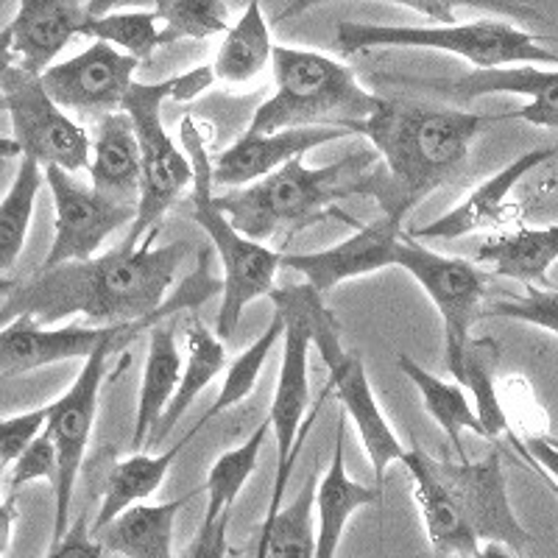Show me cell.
<instances>
[{
	"label": "cell",
	"mask_w": 558,
	"mask_h": 558,
	"mask_svg": "<svg viewBox=\"0 0 558 558\" xmlns=\"http://www.w3.org/2000/svg\"><path fill=\"white\" fill-rule=\"evenodd\" d=\"M154 241L157 229L137 246L121 243L101 257L39 268L34 277L17 279L0 307V327L23 316L43 327L78 313L96 324H132L157 316L187 257V246H157Z\"/></svg>",
	"instance_id": "cell-1"
},
{
	"label": "cell",
	"mask_w": 558,
	"mask_h": 558,
	"mask_svg": "<svg viewBox=\"0 0 558 558\" xmlns=\"http://www.w3.org/2000/svg\"><path fill=\"white\" fill-rule=\"evenodd\" d=\"M502 114L436 109L402 98H380L375 114L355 129L372 140L383 166L368 173V196L383 216L405 223L418 204L450 182L470 159L472 140Z\"/></svg>",
	"instance_id": "cell-2"
},
{
	"label": "cell",
	"mask_w": 558,
	"mask_h": 558,
	"mask_svg": "<svg viewBox=\"0 0 558 558\" xmlns=\"http://www.w3.org/2000/svg\"><path fill=\"white\" fill-rule=\"evenodd\" d=\"M375 166V151L349 154L324 168L305 166V159L299 157L243 191L216 196V207L254 243L293 235L324 218L361 227L355 218L336 213L332 204L368 193V173Z\"/></svg>",
	"instance_id": "cell-3"
},
{
	"label": "cell",
	"mask_w": 558,
	"mask_h": 558,
	"mask_svg": "<svg viewBox=\"0 0 558 558\" xmlns=\"http://www.w3.org/2000/svg\"><path fill=\"white\" fill-rule=\"evenodd\" d=\"M271 70L274 93L252 114L246 134L288 129H343L355 134L380 104V96H372L347 64L327 53L274 45Z\"/></svg>",
	"instance_id": "cell-4"
},
{
	"label": "cell",
	"mask_w": 558,
	"mask_h": 558,
	"mask_svg": "<svg viewBox=\"0 0 558 558\" xmlns=\"http://www.w3.org/2000/svg\"><path fill=\"white\" fill-rule=\"evenodd\" d=\"M209 126L196 121L193 114H184L179 123V137H182L184 157L193 171V213L191 218L207 232V238L216 246L218 257L223 263L221 282V311H218L216 336L218 341L235 336V327L241 322L243 311L254 299L268 296L274 291V279L279 271V254L271 252L263 243L248 241L241 235L221 209L216 207V182H213V157L207 151Z\"/></svg>",
	"instance_id": "cell-5"
},
{
	"label": "cell",
	"mask_w": 558,
	"mask_h": 558,
	"mask_svg": "<svg viewBox=\"0 0 558 558\" xmlns=\"http://www.w3.org/2000/svg\"><path fill=\"white\" fill-rule=\"evenodd\" d=\"M221 291V282L207 274V248L198 257V268L182 286L173 288L171 296L157 316H148L143 322L132 324H98V327H82V324H70V327H43L34 318L23 316L14 318L12 324L0 327V377H17L34 372V368L51 366V363L64 361H87L96 352H123L134 338L143 332H151L157 322L173 318L184 307H198L204 299Z\"/></svg>",
	"instance_id": "cell-6"
},
{
	"label": "cell",
	"mask_w": 558,
	"mask_h": 558,
	"mask_svg": "<svg viewBox=\"0 0 558 558\" xmlns=\"http://www.w3.org/2000/svg\"><path fill=\"white\" fill-rule=\"evenodd\" d=\"M336 48L343 57L377 48H433L461 57L475 70L558 64V53L542 48L539 37L502 20H472L456 26H380V23H338Z\"/></svg>",
	"instance_id": "cell-7"
},
{
	"label": "cell",
	"mask_w": 558,
	"mask_h": 558,
	"mask_svg": "<svg viewBox=\"0 0 558 558\" xmlns=\"http://www.w3.org/2000/svg\"><path fill=\"white\" fill-rule=\"evenodd\" d=\"M286 288L293 296V302L299 305V311L305 313L313 347L318 349L324 366L330 372L327 391L336 393L343 405V413L355 422L357 436H361L363 447H366V456L368 463H372V472H375L377 486L383 488L386 470L393 461H402L405 447L400 445V438H397V433H393V427L388 425V418L383 416L380 405H377L375 391H372V383H368L361 355H357L355 349L343 347L338 318L327 307L324 296H318L305 282H293V286Z\"/></svg>",
	"instance_id": "cell-8"
},
{
	"label": "cell",
	"mask_w": 558,
	"mask_h": 558,
	"mask_svg": "<svg viewBox=\"0 0 558 558\" xmlns=\"http://www.w3.org/2000/svg\"><path fill=\"white\" fill-rule=\"evenodd\" d=\"M173 98V78L166 82H134L123 98L121 112L129 114L140 148V202L137 216L129 227L126 246H137L154 232L159 218L187 193L193 182L191 162L171 140L162 123V107Z\"/></svg>",
	"instance_id": "cell-9"
},
{
	"label": "cell",
	"mask_w": 558,
	"mask_h": 558,
	"mask_svg": "<svg viewBox=\"0 0 558 558\" xmlns=\"http://www.w3.org/2000/svg\"><path fill=\"white\" fill-rule=\"evenodd\" d=\"M393 266L411 274L422 286V291L430 296L436 311L441 313L447 368H450L452 380L461 386L463 355H466V347L472 341V324L481 316L488 274L481 271L475 263L463 260V257H450V254H438L422 246L408 232L397 243Z\"/></svg>",
	"instance_id": "cell-10"
},
{
	"label": "cell",
	"mask_w": 558,
	"mask_h": 558,
	"mask_svg": "<svg viewBox=\"0 0 558 558\" xmlns=\"http://www.w3.org/2000/svg\"><path fill=\"white\" fill-rule=\"evenodd\" d=\"M0 109L12 121L20 157L34 159L39 168H62L68 173L89 166L87 132L51 101L39 76L17 64L9 68L0 76Z\"/></svg>",
	"instance_id": "cell-11"
},
{
	"label": "cell",
	"mask_w": 558,
	"mask_h": 558,
	"mask_svg": "<svg viewBox=\"0 0 558 558\" xmlns=\"http://www.w3.org/2000/svg\"><path fill=\"white\" fill-rule=\"evenodd\" d=\"M433 472L445 486L463 525L470 527L481 547L502 545L514 556H522L533 545V536L517 520L511 500H508L500 452H492L481 461L433 458Z\"/></svg>",
	"instance_id": "cell-12"
},
{
	"label": "cell",
	"mask_w": 558,
	"mask_h": 558,
	"mask_svg": "<svg viewBox=\"0 0 558 558\" xmlns=\"http://www.w3.org/2000/svg\"><path fill=\"white\" fill-rule=\"evenodd\" d=\"M274 311L282 316V363H279V380L274 391L271 408H268V425L277 438V463L299 458V450L305 445L307 433L316 425L322 405L327 402L330 391L324 388L313 411L307 413L311 400V327H307L305 313L299 311L288 288H274L268 293Z\"/></svg>",
	"instance_id": "cell-13"
},
{
	"label": "cell",
	"mask_w": 558,
	"mask_h": 558,
	"mask_svg": "<svg viewBox=\"0 0 558 558\" xmlns=\"http://www.w3.org/2000/svg\"><path fill=\"white\" fill-rule=\"evenodd\" d=\"M109 357H112V352H107V349L87 357L73 386L57 402L45 405L48 408L45 433L51 436L53 447H57V483H53L57 511H53L51 542L62 539L70 522H73V495H76L78 472H82L93 425H96L98 393H101V383L107 377Z\"/></svg>",
	"instance_id": "cell-14"
},
{
	"label": "cell",
	"mask_w": 558,
	"mask_h": 558,
	"mask_svg": "<svg viewBox=\"0 0 558 558\" xmlns=\"http://www.w3.org/2000/svg\"><path fill=\"white\" fill-rule=\"evenodd\" d=\"M43 179L51 187L53 209V243L48 248L43 268H57L64 263H82L96 257L114 229L132 227L137 207L132 204H118L104 198L93 191V184L78 182L73 173L62 168H43Z\"/></svg>",
	"instance_id": "cell-15"
},
{
	"label": "cell",
	"mask_w": 558,
	"mask_h": 558,
	"mask_svg": "<svg viewBox=\"0 0 558 558\" xmlns=\"http://www.w3.org/2000/svg\"><path fill=\"white\" fill-rule=\"evenodd\" d=\"M137 68V59L114 51L112 45L93 43L78 57L45 70L39 82L59 109L101 121L121 112Z\"/></svg>",
	"instance_id": "cell-16"
},
{
	"label": "cell",
	"mask_w": 558,
	"mask_h": 558,
	"mask_svg": "<svg viewBox=\"0 0 558 558\" xmlns=\"http://www.w3.org/2000/svg\"><path fill=\"white\" fill-rule=\"evenodd\" d=\"M402 235H405V223L383 216L375 223H361L357 235L324 248V252L279 254V268L305 277V286L324 296V293L336 291L347 279L393 266V254H397V243Z\"/></svg>",
	"instance_id": "cell-17"
},
{
	"label": "cell",
	"mask_w": 558,
	"mask_h": 558,
	"mask_svg": "<svg viewBox=\"0 0 558 558\" xmlns=\"http://www.w3.org/2000/svg\"><path fill=\"white\" fill-rule=\"evenodd\" d=\"M343 129H288L277 134H243L213 159V182L221 187H248L271 177L291 159L313 148L347 137Z\"/></svg>",
	"instance_id": "cell-18"
},
{
	"label": "cell",
	"mask_w": 558,
	"mask_h": 558,
	"mask_svg": "<svg viewBox=\"0 0 558 558\" xmlns=\"http://www.w3.org/2000/svg\"><path fill=\"white\" fill-rule=\"evenodd\" d=\"M87 17L89 7L78 0H20L17 14L7 23L17 68L43 76L64 45L82 34Z\"/></svg>",
	"instance_id": "cell-19"
},
{
	"label": "cell",
	"mask_w": 558,
	"mask_h": 558,
	"mask_svg": "<svg viewBox=\"0 0 558 558\" xmlns=\"http://www.w3.org/2000/svg\"><path fill=\"white\" fill-rule=\"evenodd\" d=\"M422 87H430L441 96L461 98V101H472V98L492 96V93H514V96H527L531 104L522 109L502 114L506 118H517L531 126L542 129H558V70H542L533 64H520V68H497V70H472L470 76H461L450 84H433V82H413Z\"/></svg>",
	"instance_id": "cell-20"
},
{
	"label": "cell",
	"mask_w": 558,
	"mask_h": 558,
	"mask_svg": "<svg viewBox=\"0 0 558 558\" xmlns=\"http://www.w3.org/2000/svg\"><path fill=\"white\" fill-rule=\"evenodd\" d=\"M556 154L558 148H536V151L522 154V157H517L511 166L502 168L500 173H495L492 179L477 184L475 191L463 198L452 213H447V216L438 218V221L427 223V227L411 229L408 235L416 238V241H456V238L472 235V232L495 227V223H500L502 218H506V202L517 184H520L533 168L545 166L547 159H553Z\"/></svg>",
	"instance_id": "cell-21"
},
{
	"label": "cell",
	"mask_w": 558,
	"mask_h": 558,
	"mask_svg": "<svg viewBox=\"0 0 558 558\" xmlns=\"http://www.w3.org/2000/svg\"><path fill=\"white\" fill-rule=\"evenodd\" d=\"M400 463L413 481V500H416L418 514L425 522L427 539H430L436 558H475L481 553V542L472 536L470 527L463 525L445 486L433 472V456L413 445L402 452Z\"/></svg>",
	"instance_id": "cell-22"
},
{
	"label": "cell",
	"mask_w": 558,
	"mask_h": 558,
	"mask_svg": "<svg viewBox=\"0 0 558 558\" xmlns=\"http://www.w3.org/2000/svg\"><path fill=\"white\" fill-rule=\"evenodd\" d=\"M343 441H347V413H338L336 447H332L330 470L316 486V558H336L349 517L366 506H380L383 488H368L352 481L343 463Z\"/></svg>",
	"instance_id": "cell-23"
},
{
	"label": "cell",
	"mask_w": 558,
	"mask_h": 558,
	"mask_svg": "<svg viewBox=\"0 0 558 558\" xmlns=\"http://www.w3.org/2000/svg\"><path fill=\"white\" fill-rule=\"evenodd\" d=\"M89 184L104 198L118 204L140 202V148L126 112L107 114L98 121L96 140H89Z\"/></svg>",
	"instance_id": "cell-24"
},
{
	"label": "cell",
	"mask_w": 558,
	"mask_h": 558,
	"mask_svg": "<svg viewBox=\"0 0 558 558\" xmlns=\"http://www.w3.org/2000/svg\"><path fill=\"white\" fill-rule=\"evenodd\" d=\"M296 466V458L277 463V475L271 483V497H268V545L266 558H316V486L318 475L313 472L299 488L293 502L282 508L288 481Z\"/></svg>",
	"instance_id": "cell-25"
},
{
	"label": "cell",
	"mask_w": 558,
	"mask_h": 558,
	"mask_svg": "<svg viewBox=\"0 0 558 558\" xmlns=\"http://www.w3.org/2000/svg\"><path fill=\"white\" fill-rule=\"evenodd\" d=\"M193 495H184L171 502H157V506L129 508L121 517H114L101 531H89L93 539L101 545L104 556L121 558H173V527L177 517L191 502Z\"/></svg>",
	"instance_id": "cell-26"
},
{
	"label": "cell",
	"mask_w": 558,
	"mask_h": 558,
	"mask_svg": "<svg viewBox=\"0 0 558 558\" xmlns=\"http://www.w3.org/2000/svg\"><path fill=\"white\" fill-rule=\"evenodd\" d=\"M179 380H182V352H179L177 343V324H173V318H166V322L154 324L151 332H148L146 368H143L137 413H134V450L146 447L148 436L159 425L168 402L177 393Z\"/></svg>",
	"instance_id": "cell-27"
},
{
	"label": "cell",
	"mask_w": 558,
	"mask_h": 558,
	"mask_svg": "<svg viewBox=\"0 0 558 558\" xmlns=\"http://www.w3.org/2000/svg\"><path fill=\"white\" fill-rule=\"evenodd\" d=\"M198 430H202V427L193 425V430L184 433L171 450L159 452V456H151V452H134V456L114 463L112 472L107 475V483H104L101 506H98L96 520L89 522V531H101V527L109 525L114 517H121L123 511H129V508L140 506L143 500L157 495V488L162 486V481H166L168 470L173 466L179 452L191 445L193 436H196Z\"/></svg>",
	"instance_id": "cell-28"
},
{
	"label": "cell",
	"mask_w": 558,
	"mask_h": 558,
	"mask_svg": "<svg viewBox=\"0 0 558 558\" xmlns=\"http://www.w3.org/2000/svg\"><path fill=\"white\" fill-rule=\"evenodd\" d=\"M184 336H187V361L182 363V380H179L173 400L168 402L166 413L159 418V425L148 436L146 450H154V447H159L171 436V430L179 425V418L187 413L193 400L227 368V349H223V341H218V336L209 330L207 324H202L198 318H191Z\"/></svg>",
	"instance_id": "cell-29"
},
{
	"label": "cell",
	"mask_w": 558,
	"mask_h": 558,
	"mask_svg": "<svg viewBox=\"0 0 558 558\" xmlns=\"http://www.w3.org/2000/svg\"><path fill=\"white\" fill-rule=\"evenodd\" d=\"M558 260V227L517 229L508 235L488 238L477 248V263L525 286H545L547 271Z\"/></svg>",
	"instance_id": "cell-30"
},
{
	"label": "cell",
	"mask_w": 558,
	"mask_h": 558,
	"mask_svg": "<svg viewBox=\"0 0 558 558\" xmlns=\"http://www.w3.org/2000/svg\"><path fill=\"white\" fill-rule=\"evenodd\" d=\"M397 366H400L402 375L416 386V391L422 393V402H425L427 413H430L433 422L447 433L458 461H470L466 447H463V430H472L475 436L483 438H486V433H483L481 422H477L475 416V408L470 405L463 388L458 386V383H447L441 380V377L430 375L425 366H418V363L413 361L411 355H405V352L397 355Z\"/></svg>",
	"instance_id": "cell-31"
},
{
	"label": "cell",
	"mask_w": 558,
	"mask_h": 558,
	"mask_svg": "<svg viewBox=\"0 0 558 558\" xmlns=\"http://www.w3.org/2000/svg\"><path fill=\"white\" fill-rule=\"evenodd\" d=\"M271 51L274 45L268 23L263 17L260 3L252 0L235 26L227 28L221 45H218L216 62L209 68H213V76L218 82L238 87V84H246L260 76L271 62Z\"/></svg>",
	"instance_id": "cell-32"
},
{
	"label": "cell",
	"mask_w": 558,
	"mask_h": 558,
	"mask_svg": "<svg viewBox=\"0 0 558 558\" xmlns=\"http://www.w3.org/2000/svg\"><path fill=\"white\" fill-rule=\"evenodd\" d=\"M39 187H43V168L34 159L20 157L17 177L7 196L0 198V277H7V271H12L23 254Z\"/></svg>",
	"instance_id": "cell-33"
},
{
	"label": "cell",
	"mask_w": 558,
	"mask_h": 558,
	"mask_svg": "<svg viewBox=\"0 0 558 558\" xmlns=\"http://www.w3.org/2000/svg\"><path fill=\"white\" fill-rule=\"evenodd\" d=\"M268 436H271V425H268L266 418L241 447L227 450L213 466H209L207 483H204V492H207L204 520H216V517L221 514H232V506L238 502V495L243 492V486H246V481L252 477V472L257 470L260 450L263 445H266Z\"/></svg>",
	"instance_id": "cell-34"
},
{
	"label": "cell",
	"mask_w": 558,
	"mask_h": 558,
	"mask_svg": "<svg viewBox=\"0 0 558 558\" xmlns=\"http://www.w3.org/2000/svg\"><path fill=\"white\" fill-rule=\"evenodd\" d=\"M497 366V343L492 338H472L463 355V377L461 388H470L475 400V416L481 422L488 441L508 436V418L500 405V393L495 386Z\"/></svg>",
	"instance_id": "cell-35"
},
{
	"label": "cell",
	"mask_w": 558,
	"mask_h": 558,
	"mask_svg": "<svg viewBox=\"0 0 558 558\" xmlns=\"http://www.w3.org/2000/svg\"><path fill=\"white\" fill-rule=\"evenodd\" d=\"M82 37L96 43L112 45L114 51L137 59L140 64L148 62L157 48H162L159 23L154 12H114V14H89L82 28Z\"/></svg>",
	"instance_id": "cell-36"
},
{
	"label": "cell",
	"mask_w": 558,
	"mask_h": 558,
	"mask_svg": "<svg viewBox=\"0 0 558 558\" xmlns=\"http://www.w3.org/2000/svg\"><path fill=\"white\" fill-rule=\"evenodd\" d=\"M282 330H286L282 316L274 311L271 324H268L266 330H263V336L257 338V341H254L252 347L243 352V355H238L235 361H232V366L227 368V377H223L221 391H218L216 402L207 408V413H204V416L196 422L198 427H204L207 422H213L216 416H221V413L229 411V408L241 405L248 393L254 391V386H257V380H260V375H263V366H266L268 355H271V349L277 347V341L282 338Z\"/></svg>",
	"instance_id": "cell-37"
},
{
	"label": "cell",
	"mask_w": 558,
	"mask_h": 558,
	"mask_svg": "<svg viewBox=\"0 0 558 558\" xmlns=\"http://www.w3.org/2000/svg\"><path fill=\"white\" fill-rule=\"evenodd\" d=\"M162 45L227 34L229 7L221 0H159L154 7Z\"/></svg>",
	"instance_id": "cell-38"
},
{
	"label": "cell",
	"mask_w": 558,
	"mask_h": 558,
	"mask_svg": "<svg viewBox=\"0 0 558 558\" xmlns=\"http://www.w3.org/2000/svg\"><path fill=\"white\" fill-rule=\"evenodd\" d=\"M481 316L517 318V322L533 324V327H542V330L558 336V288L545 291V288L527 286L522 296L492 302L486 311H481Z\"/></svg>",
	"instance_id": "cell-39"
},
{
	"label": "cell",
	"mask_w": 558,
	"mask_h": 558,
	"mask_svg": "<svg viewBox=\"0 0 558 558\" xmlns=\"http://www.w3.org/2000/svg\"><path fill=\"white\" fill-rule=\"evenodd\" d=\"M48 481L53 486L57 483V447H53L48 433H39L34 438L28 450L12 463V475H9V497H17V492L26 483Z\"/></svg>",
	"instance_id": "cell-40"
},
{
	"label": "cell",
	"mask_w": 558,
	"mask_h": 558,
	"mask_svg": "<svg viewBox=\"0 0 558 558\" xmlns=\"http://www.w3.org/2000/svg\"><path fill=\"white\" fill-rule=\"evenodd\" d=\"M502 411L508 418V433L520 430L522 441L533 436H547L545 433V416H542L539 405L533 400L531 388L522 380L506 383V400H500Z\"/></svg>",
	"instance_id": "cell-41"
},
{
	"label": "cell",
	"mask_w": 558,
	"mask_h": 558,
	"mask_svg": "<svg viewBox=\"0 0 558 558\" xmlns=\"http://www.w3.org/2000/svg\"><path fill=\"white\" fill-rule=\"evenodd\" d=\"M45 422H48V408L0 418V466H12L28 450L34 438L45 430Z\"/></svg>",
	"instance_id": "cell-42"
},
{
	"label": "cell",
	"mask_w": 558,
	"mask_h": 558,
	"mask_svg": "<svg viewBox=\"0 0 558 558\" xmlns=\"http://www.w3.org/2000/svg\"><path fill=\"white\" fill-rule=\"evenodd\" d=\"M89 514L82 511V517L70 522L68 533H64L59 542H51L45 558H104L101 545L93 539V533H89Z\"/></svg>",
	"instance_id": "cell-43"
},
{
	"label": "cell",
	"mask_w": 558,
	"mask_h": 558,
	"mask_svg": "<svg viewBox=\"0 0 558 558\" xmlns=\"http://www.w3.org/2000/svg\"><path fill=\"white\" fill-rule=\"evenodd\" d=\"M229 517L232 514H221L216 520H204L202 517L196 539L184 547L182 558H227Z\"/></svg>",
	"instance_id": "cell-44"
},
{
	"label": "cell",
	"mask_w": 558,
	"mask_h": 558,
	"mask_svg": "<svg viewBox=\"0 0 558 558\" xmlns=\"http://www.w3.org/2000/svg\"><path fill=\"white\" fill-rule=\"evenodd\" d=\"M508 441L514 445V450L520 452L527 463H531L533 470H539L542 475H547L558 486V450L556 447L547 445L545 436H533V438H525V441H522L520 436L508 433Z\"/></svg>",
	"instance_id": "cell-45"
},
{
	"label": "cell",
	"mask_w": 558,
	"mask_h": 558,
	"mask_svg": "<svg viewBox=\"0 0 558 558\" xmlns=\"http://www.w3.org/2000/svg\"><path fill=\"white\" fill-rule=\"evenodd\" d=\"M216 76H213V68L209 64H202V68H193L182 76H173V98L177 104H187L193 98H198L202 93H207L213 87Z\"/></svg>",
	"instance_id": "cell-46"
},
{
	"label": "cell",
	"mask_w": 558,
	"mask_h": 558,
	"mask_svg": "<svg viewBox=\"0 0 558 558\" xmlns=\"http://www.w3.org/2000/svg\"><path fill=\"white\" fill-rule=\"evenodd\" d=\"M402 7L413 9V12H422L425 17H430L436 26H456V14H452V3H438V0H405Z\"/></svg>",
	"instance_id": "cell-47"
},
{
	"label": "cell",
	"mask_w": 558,
	"mask_h": 558,
	"mask_svg": "<svg viewBox=\"0 0 558 558\" xmlns=\"http://www.w3.org/2000/svg\"><path fill=\"white\" fill-rule=\"evenodd\" d=\"M17 497H7V500L0 502V553L7 556L9 547H12V536H14V525H17Z\"/></svg>",
	"instance_id": "cell-48"
},
{
	"label": "cell",
	"mask_w": 558,
	"mask_h": 558,
	"mask_svg": "<svg viewBox=\"0 0 558 558\" xmlns=\"http://www.w3.org/2000/svg\"><path fill=\"white\" fill-rule=\"evenodd\" d=\"M14 51H12V32L9 26L0 28V76L7 73L9 68H14Z\"/></svg>",
	"instance_id": "cell-49"
},
{
	"label": "cell",
	"mask_w": 558,
	"mask_h": 558,
	"mask_svg": "<svg viewBox=\"0 0 558 558\" xmlns=\"http://www.w3.org/2000/svg\"><path fill=\"white\" fill-rule=\"evenodd\" d=\"M475 558H520V556H514V553L506 550L502 545H483Z\"/></svg>",
	"instance_id": "cell-50"
},
{
	"label": "cell",
	"mask_w": 558,
	"mask_h": 558,
	"mask_svg": "<svg viewBox=\"0 0 558 558\" xmlns=\"http://www.w3.org/2000/svg\"><path fill=\"white\" fill-rule=\"evenodd\" d=\"M9 157H20V148L14 146L12 137H0V159H9Z\"/></svg>",
	"instance_id": "cell-51"
},
{
	"label": "cell",
	"mask_w": 558,
	"mask_h": 558,
	"mask_svg": "<svg viewBox=\"0 0 558 558\" xmlns=\"http://www.w3.org/2000/svg\"><path fill=\"white\" fill-rule=\"evenodd\" d=\"M266 545H268V522L263 520L260 542H257V553H254V558H266Z\"/></svg>",
	"instance_id": "cell-52"
},
{
	"label": "cell",
	"mask_w": 558,
	"mask_h": 558,
	"mask_svg": "<svg viewBox=\"0 0 558 558\" xmlns=\"http://www.w3.org/2000/svg\"><path fill=\"white\" fill-rule=\"evenodd\" d=\"M14 286H17V279H9V277H0V296L7 299L9 293L14 291Z\"/></svg>",
	"instance_id": "cell-53"
},
{
	"label": "cell",
	"mask_w": 558,
	"mask_h": 558,
	"mask_svg": "<svg viewBox=\"0 0 558 558\" xmlns=\"http://www.w3.org/2000/svg\"><path fill=\"white\" fill-rule=\"evenodd\" d=\"M536 472H539V470H536ZM539 475H542V472H539ZM542 477H545V481H547V486H550V488H553V495H556V497H558V486H556V483H553V481H550V477H547V475H542Z\"/></svg>",
	"instance_id": "cell-54"
},
{
	"label": "cell",
	"mask_w": 558,
	"mask_h": 558,
	"mask_svg": "<svg viewBox=\"0 0 558 558\" xmlns=\"http://www.w3.org/2000/svg\"><path fill=\"white\" fill-rule=\"evenodd\" d=\"M545 438H547V445L556 447V450H558V438L556 436H545Z\"/></svg>",
	"instance_id": "cell-55"
},
{
	"label": "cell",
	"mask_w": 558,
	"mask_h": 558,
	"mask_svg": "<svg viewBox=\"0 0 558 558\" xmlns=\"http://www.w3.org/2000/svg\"><path fill=\"white\" fill-rule=\"evenodd\" d=\"M3 472H7V466H0V483H3Z\"/></svg>",
	"instance_id": "cell-56"
},
{
	"label": "cell",
	"mask_w": 558,
	"mask_h": 558,
	"mask_svg": "<svg viewBox=\"0 0 558 558\" xmlns=\"http://www.w3.org/2000/svg\"><path fill=\"white\" fill-rule=\"evenodd\" d=\"M3 162H7V159H0V166H3Z\"/></svg>",
	"instance_id": "cell-57"
},
{
	"label": "cell",
	"mask_w": 558,
	"mask_h": 558,
	"mask_svg": "<svg viewBox=\"0 0 558 558\" xmlns=\"http://www.w3.org/2000/svg\"><path fill=\"white\" fill-rule=\"evenodd\" d=\"M0 558H3V553H0Z\"/></svg>",
	"instance_id": "cell-58"
},
{
	"label": "cell",
	"mask_w": 558,
	"mask_h": 558,
	"mask_svg": "<svg viewBox=\"0 0 558 558\" xmlns=\"http://www.w3.org/2000/svg\"><path fill=\"white\" fill-rule=\"evenodd\" d=\"M0 9H3V3H0Z\"/></svg>",
	"instance_id": "cell-59"
}]
</instances>
